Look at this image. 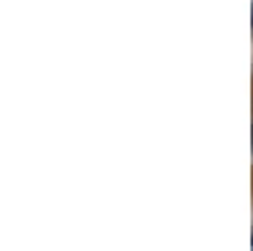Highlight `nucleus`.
Listing matches in <instances>:
<instances>
[{
    "label": "nucleus",
    "mask_w": 253,
    "mask_h": 251,
    "mask_svg": "<svg viewBox=\"0 0 253 251\" xmlns=\"http://www.w3.org/2000/svg\"><path fill=\"white\" fill-rule=\"evenodd\" d=\"M251 244H253V239H251Z\"/></svg>",
    "instance_id": "1"
}]
</instances>
